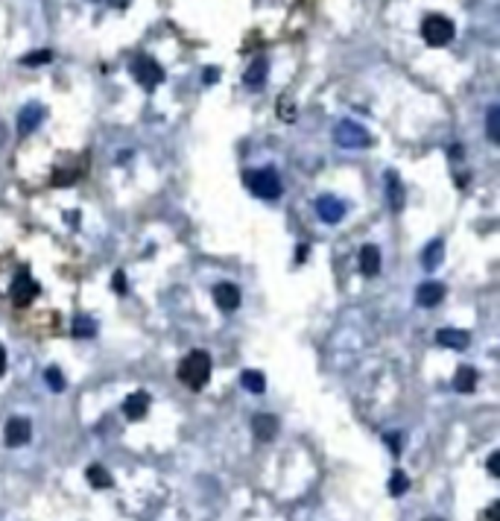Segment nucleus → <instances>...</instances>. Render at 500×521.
<instances>
[{
  "instance_id": "f257e3e1",
  "label": "nucleus",
  "mask_w": 500,
  "mask_h": 521,
  "mask_svg": "<svg viewBox=\"0 0 500 521\" xmlns=\"http://www.w3.org/2000/svg\"><path fill=\"white\" fill-rule=\"evenodd\" d=\"M211 378V354L202 349H193L185 354V361L179 363V381L188 389H202Z\"/></svg>"
},
{
  "instance_id": "f03ea898",
  "label": "nucleus",
  "mask_w": 500,
  "mask_h": 521,
  "mask_svg": "<svg viewBox=\"0 0 500 521\" xmlns=\"http://www.w3.org/2000/svg\"><path fill=\"white\" fill-rule=\"evenodd\" d=\"M246 179V185H249V190L255 193V197H261V200H278L281 197V179H278V170L275 167H263V170H252V173H246L243 176Z\"/></svg>"
},
{
  "instance_id": "7ed1b4c3",
  "label": "nucleus",
  "mask_w": 500,
  "mask_h": 521,
  "mask_svg": "<svg viewBox=\"0 0 500 521\" xmlns=\"http://www.w3.org/2000/svg\"><path fill=\"white\" fill-rule=\"evenodd\" d=\"M457 36V27L451 18H445V15H427L422 21V39L430 44V47H445L451 44V39Z\"/></svg>"
},
{
  "instance_id": "20e7f679",
  "label": "nucleus",
  "mask_w": 500,
  "mask_h": 521,
  "mask_svg": "<svg viewBox=\"0 0 500 521\" xmlns=\"http://www.w3.org/2000/svg\"><path fill=\"white\" fill-rule=\"evenodd\" d=\"M333 141H337L340 146H345V150H357V146H369L372 135L354 120H340L337 126H333Z\"/></svg>"
},
{
  "instance_id": "39448f33",
  "label": "nucleus",
  "mask_w": 500,
  "mask_h": 521,
  "mask_svg": "<svg viewBox=\"0 0 500 521\" xmlns=\"http://www.w3.org/2000/svg\"><path fill=\"white\" fill-rule=\"evenodd\" d=\"M132 74H135V79L146 91H153V88H158L164 83V68L153 56H138L135 62H132Z\"/></svg>"
},
{
  "instance_id": "423d86ee",
  "label": "nucleus",
  "mask_w": 500,
  "mask_h": 521,
  "mask_svg": "<svg viewBox=\"0 0 500 521\" xmlns=\"http://www.w3.org/2000/svg\"><path fill=\"white\" fill-rule=\"evenodd\" d=\"M36 296H39V284L29 275V270L21 267L18 275H15V282H12V305L15 307H27V305H32Z\"/></svg>"
},
{
  "instance_id": "0eeeda50",
  "label": "nucleus",
  "mask_w": 500,
  "mask_h": 521,
  "mask_svg": "<svg viewBox=\"0 0 500 521\" xmlns=\"http://www.w3.org/2000/svg\"><path fill=\"white\" fill-rule=\"evenodd\" d=\"M29 436H32V425H29V419L24 416H15L6 422V428H4V443L9 448H21L29 443Z\"/></svg>"
},
{
  "instance_id": "6e6552de",
  "label": "nucleus",
  "mask_w": 500,
  "mask_h": 521,
  "mask_svg": "<svg viewBox=\"0 0 500 521\" xmlns=\"http://www.w3.org/2000/svg\"><path fill=\"white\" fill-rule=\"evenodd\" d=\"M214 302L220 311L231 314V311H237L240 307V287L237 284H231V282H220L214 287Z\"/></svg>"
},
{
  "instance_id": "1a4fd4ad",
  "label": "nucleus",
  "mask_w": 500,
  "mask_h": 521,
  "mask_svg": "<svg viewBox=\"0 0 500 521\" xmlns=\"http://www.w3.org/2000/svg\"><path fill=\"white\" fill-rule=\"evenodd\" d=\"M316 214H319L322 223L333 225V223H340L345 217V205L337 197H328V193H325V197L316 200Z\"/></svg>"
},
{
  "instance_id": "9d476101",
  "label": "nucleus",
  "mask_w": 500,
  "mask_h": 521,
  "mask_svg": "<svg viewBox=\"0 0 500 521\" xmlns=\"http://www.w3.org/2000/svg\"><path fill=\"white\" fill-rule=\"evenodd\" d=\"M44 120V109L39 103H29L21 109V115H18V135H29V132H36L39 123Z\"/></svg>"
},
{
  "instance_id": "9b49d317",
  "label": "nucleus",
  "mask_w": 500,
  "mask_h": 521,
  "mask_svg": "<svg viewBox=\"0 0 500 521\" xmlns=\"http://www.w3.org/2000/svg\"><path fill=\"white\" fill-rule=\"evenodd\" d=\"M442 299H445V284H439V282H424L415 290V302L422 307H436Z\"/></svg>"
},
{
  "instance_id": "f8f14e48",
  "label": "nucleus",
  "mask_w": 500,
  "mask_h": 521,
  "mask_svg": "<svg viewBox=\"0 0 500 521\" xmlns=\"http://www.w3.org/2000/svg\"><path fill=\"white\" fill-rule=\"evenodd\" d=\"M149 413V396L146 393H132V396H126V401H123V416L126 419H132V422H138V419H144Z\"/></svg>"
},
{
  "instance_id": "ddd939ff",
  "label": "nucleus",
  "mask_w": 500,
  "mask_h": 521,
  "mask_svg": "<svg viewBox=\"0 0 500 521\" xmlns=\"http://www.w3.org/2000/svg\"><path fill=\"white\" fill-rule=\"evenodd\" d=\"M252 431L261 443H270V439H275V433H278V419L272 413H258L252 419Z\"/></svg>"
},
{
  "instance_id": "4468645a",
  "label": "nucleus",
  "mask_w": 500,
  "mask_h": 521,
  "mask_svg": "<svg viewBox=\"0 0 500 521\" xmlns=\"http://www.w3.org/2000/svg\"><path fill=\"white\" fill-rule=\"evenodd\" d=\"M436 343L445 346V349H457V352H462V349H468L471 337H468V331H459V328H442V331L436 334Z\"/></svg>"
},
{
  "instance_id": "2eb2a0df",
  "label": "nucleus",
  "mask_w": 500,
  "mask_h": 521,
  "mask_svg": "<svg viewBox=\"0 0 500 521\" xmlns=\"http://www.w3.org/2000/svg\"><path fill=\"white\" fill-rule=\"evenodd\" d=\"M266 74H270V62H266V59L261 56V59H255V62L246 68V74H243V85H246V88H261V85L266 83Z\"/></svg>"
},
{
  "instance_id": "dca6fc26",
  "label": "nucleus",
  "mask_w": 500,
  "mask_h": 521,
  "mask_svg": "<svg viewBox=\"0 0 500 521\" xmlns=\"http://www.w3.org/2000/svg\"><path fill=\"white\" fill-rule=\"evenodd\" d=\"M380 249L377 246H372V243H369V246H363L360 249V272L363 275H369V279H375V275L380 272Z\"/></svg>"
},
{
  "instance_id": "f3484780",
  "label": "nucleus",
  "mask_w": 500,
  "mask_h": 521,
  "mask_svg": "<svg viewBox=\"0 0 500 521\" xmlns=\"http://www.w3.org/2000/svg\"><path fill=\"white\" fill-rule=\"evenodd\" d=\"M387 200H389V208L392 211H401L404 208V185H401V179H398L395 170L387 173Z\"/></svg>"
},
{
  "instance_id": "a211bd4d",
  "label": "nucleus",
  "mask_w": 500,
  "mask_h": 521,
  "mask_svg": "<svg viewBox=\"0 0 500 521\" xmlns=\"http://www.w3.org/2000/svg\"><path fill=\"white\" fill-rule=\"evenodd\" d=\"M454 389H457V393H474V389H477V369L459 366L457 375H454Z\"/></svg>"
},
{
  "instance_id": "6ab92c4d",
  "label": "nucleus",
  "mask_w": 500,
  "mask_h": 521,
  "mask_svg": "<svg viewBox=\"0 0 500 521\" xmlns=\"http://www.w3.org/2000/svg\"><path fill=\"white\" fill-rule=\"evenodd\" d=\"M442 258H445V243L436 237V240H430L427 246H424V252H422V264H424L427 270H436V267L442 264Z\"/></svg>"
},
{
  "instance_id": "aec40b11",
  "label": "nucleus",
  "mask_w": 500,
  "mask_h": 521,
  "mask_svg": "<svg viewBox=\"0 0 500 521\" xmlns=\"http://www.w3.org/2000/svg\"><path fill=\"white\" fill-rule=\"evenodd\" d=\"M240 384H243V389H249V393H255V396L266 389V378L261 375V372H255V369H246L240 375Z\"/></svg>"
},
{
  "instance_id": "412c9836",
  "label": "nucleus",
  "mask_w": 500,
  "mask_h": 521,
  "mask_svg": "<svg viewBox=\"0 0 500 521\" xmlns=\"http://www.w3.org/2000/svg\"><path fill=\"white\" fill-rule=\"evenodd\" d=\"M85 478H88V483L94 486V489H109V486H111V475L103 466H88Z\"/></svg>"
},
{
  "instance_id": "4be33fe9",
  "label": "nucleus",
  "mask_w": 500,
  "mask_h": 521,
  "mask_svg": "<svg viewBox=\"0 0 500 521\" xmlns=\"http://www.w3.org/2000/svg\"><path fill=\"white\" fill-rule=\"evenodd\" d=\"M486 129H489V141H492V144H500V106H492V109H489Z\"/></svg>"
},
{
  "instance_id": "5701e85b",
  "label": "nucleus",
  "mask_w": 500,
  "mask_h": 521,
  "mask_svg": "<svg viewBox=\"0 0 500 521\" xmlns=\"http://www.w3.org/2000/svg\"><path fill=\"white\" fill-rule=\"evenodd\" d=\"M74 334H76V337H94V334H97V322H94L91 317H76Z\"/></svg>"
},
{
  "instance_id": "b1692460",
  "label": "nucleus",
  "mask_w": 500,
  "mask_h": 521,
  "mask_svg": "<svg viewBox=\"0 0 500 521\" xmlns=\"http://www.w3.org/2000/svg\"><path fill=\"white\" fill-rule=\"evenodd\" d=\"M407 489H410V480H407V475H404V471H395L392 480H389V492L398 498V495H404Z\"/></svg>"
},
{
  "instance_id": "393cba45",
  "label": "nucleus",
  "mask_w": 500,
  "mask_h": 521,
  "mask_svg": "<svg viewBox=\"0 0 500 521\" xmlns=\"http://www.w3.org/2000/svg\"><path fill=\"white\" fill-rule=\"evenodd\" d=\"M44 378H47V387L53 389V393H62V389H64V378H62V369L50 366V369L44 372Z\"/></svg>"
},
{
  "instance_id": "a878e982",
  "label": "nucleus",
  "mask_w": 500,
  "mask_h": 521,
  "mask_svg": "<svg viewBox=\"0 0 500 521\" xmlns=\"http://www.w3.org/2000/svg\"><path fill=\"white\" fill-rule=\"evenodd\" d=\"M50 59H53V53H50V50H39V53H27L21 59V64H27V68H36V64H47Z\"/></svg>"
},
{
  "instance_id": "bb28decb",
  "label": "nucleus",
  "mask_w": 500,
  "mask_h": 521,
  "mask_svg": "<svg viewBox=\"0 0 500 521\" xmlns=\"http://www.w3.org/2000/svg\"><path fill=\"white\" fill-rule=\"evenodd\" d=\"M489 475H492V478L500 475V451H494L492 457H489Z\"/></svg>"
},
{
  "instance_id": "cd10ccee",
  "label": "nucleus",
  "mask_w": 500,
  "mask_h": 521,
  "mask_svg": "<svg viewBox=\"0 0 500 521\" xmlns=\"http://www.w3.org/2000/svg\"><path fill=\"white\" fill-rule=\"evenodd\" d=\"M114 290H118V293H126V275H123V272H114Z\"/></svg>"
},
{
  "instance_id": "c85d7f7f",
  "label": "nucleus",
  "mask_w": 500,
  "mask_h": 521,
  "mask_svg": "<svg viewBox=\"0 0 500 521\" xmlns=\"http://www.w3.org/2000/svg\"><path fill=\"white\" fill-rule=\"evenodd\" d=\"M486 515H489V521H500V501H494V503H492Z\"/></svg>"
},
{
  "instance_id": "c756f323",
  "label": "nucleus",
  "mask_w": 500,
  "mask_h": 521,
  "mask_svg": "<svg viewBox=\"0 0 500 521\" xmlns=\"http://www.w3.org/2000/svg\"><path fill=\"white\" fill-rule=\"evenodd\" d=\"M216 76H220V71H216V68H208V71H205V83H214Z\"/></svg>"
},
{
  "instance_id": "7c9ffc66",
  "label": "nucleus",
  "mask_w": 500,
  "mask_h": 521,
  "mask_svg": "<svg viewBox=\"0 0 500 521\" xmlns=\"http://www.w3.org/2000/svg\"><path fill=\"white\" fill-rule=\"evenodd\" d=\"M6 372V352H4V346H0V375Z\"/></svg>"
},
{
  "instance_id": "2f4dec72",
  "label": "nucleus",
  "mask_w": 500,
  "mask_h": 521,
  "mask_svg": "<svg viewBox=\"0 0 500 521\" xmlns=\"http://www.w3.org/2000/svg\"><path fill=\"white\" fill-rule=\"evenodd\" d=\"M109 4H111V6H118V9H126V6H129V0H109Z\"/></svg>"
},
{
  "instance_id": "473e14b6",
  "label": "nucleus",
  "mask_w": 500,
  "mask_h": 521,
  "mask_svg": "<svg viewBox=\"0 0 500 521\" xmlns=\"http://www.w3.org/2000/svg\"><path fill=\"white\" fill-rule=\"evenodd\" d=\"M305 255H307V246H298V252H296V258H298V260H305Z\"/></svg>"
},
{
  "instance_id": "72a5a7b5",
  "label": "nucleus",
  "mask_w": 500,
  "mask_h": 521,
  "mask_svg": "<svg viewBox=\"0 0 500 521\" xmlns=\"http://www.w3.org/2000/svg\"><path fill=\"white\" fill-rule=\"evenodd\" d=\"M424 521H442V518H436V515H430V518H424Z\"/></svg>"
},
{
  "instance_id": "f704fd0d",
  "label": "nucleus",
  "mask_w": 500,
  "mask_h": 521,
  "mask_svg": "<svg viewBox=\"0 0 500 521\" xmlns=\"http://www.w3.org/2000/svg\"><path fill=\"white\" fill-rule=\"evenodd\" d=\"M0 144H4V126H0Z\"/></svg>"
}]
</instances>
